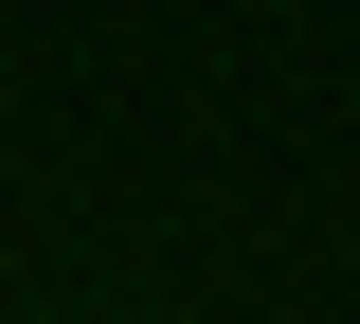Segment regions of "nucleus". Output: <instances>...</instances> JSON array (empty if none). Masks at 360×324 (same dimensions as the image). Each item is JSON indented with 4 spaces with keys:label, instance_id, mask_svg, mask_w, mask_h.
Returning <instances> with one entry per match:
<instances>
[]
</instances>
